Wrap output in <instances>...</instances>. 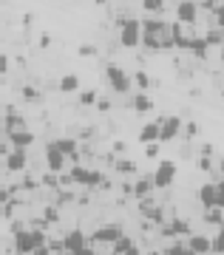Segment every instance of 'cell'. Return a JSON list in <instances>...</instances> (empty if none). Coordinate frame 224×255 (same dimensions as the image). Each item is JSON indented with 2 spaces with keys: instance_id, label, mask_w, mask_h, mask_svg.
I'll list each match as a JSON object with an SVG mask.
<instances>
[{
  "instance_id": "obj_1",
  "label": "cell",
  "mask_w": 224,
  "mask_h": 255,
  "mask_svg": "<svg viewBox=\"0 0 224 255\" xmlns=\"http://www.w3.org/2000/svg\"><path fill=\"white\" fill-rule=\"evenodd\" d=\"M11 230H14V253L17 255H31L34 250L48 244V236L45 233H40V230H23L20 221H14Z\"/></svg>"
},
{
  "instance_id": "obj_2",
  "label": "cell",
  "mask_w": 224,
  "mask_h": 255,
  "mask_svg": "<svg viewBox=\"0 0 224 255\" xmlns=\"http://www.w3.org/2000/svg\"><path fill=\"white\" fill-rule=\"evenodd\" d=\"M119 43L125 48H136L142 46V20L139 17H119Z\"/></svg>"
},
{
  "instance_id": "obj_3",
  "label": "cell",
  "mask_w": 224,
  "mask_h": 255,
  "mask_svg": "<svg viewBox=\"0 0 224 255\" xmlns=\"http://www.w3.org/2000/svg\"><path fill=\"white\" fill-rule=\"evenodd\" d=\"M105 80H108V85H111L117 94H128V91H131V77H128V71H125V68H119V65H114V63L105 68Z\"/></svg>"
},
{
  "instance_id": "obj_4",
  "label": "cell",
  "mask_w": 224,
  "mask_h": 255,
  "mask_svg": "<svg viewBox=\"0 0 224 255\" xmlns=\"http://www.w3.org/2000/svg\"><path fill=\"white\" fill-rule=\"evenodd\" d=\"M68 179L82 187H99L102 184V176L97 170H88V167H82V164H71V170H68Z\"/></svg>"
},
{
  "instance_id": "obj_5",
  "label": "cell",
  "mask_w": 224,
  "mask_h": 255,
  "mask_svg": "<svg viewBox=\"0 0 224 255\" xmlns=\"http://www.w3.org/2000/svg\"><path fill=\"white\" fill-rule=\"evenodd\" d=\"M173 179H176V162H171V159H162L159 164H156V170H153V187H171Z\"/></svg>"
},
{
  "instance_id": "obj_6",
  "label": "cell",
  "mask_w": 224,
  "mask_h": 255,
  "mask_svg": "<svg viewBox=\"0 0 224 255\" xmlns=\"http://www.w3.org/2000/svg\"><path fill=\"white\" fill-rule=\"evenodd\" d=\"M182 133V119L179 117H162L159 119V142H173Z\"/></svg>"
},
{
  "instance_id": "obj_7",
  "label": "cell",
  "mask_w": 224,
  "mask_h": 255,
  "mask_svg": "<svg viewBox=\"0 0 224 255\" xmlns=\"http://www.w3.org/2000/svg\"><path fill=\"white\" fill-rule=\"evenodd\" d=\"M122 236H125V233H122L119 224H105V227H99L97 233L91 236V244H114V241H119Z\"/></svg>"
},
{
  "instance_id": "obj_8",
  "label": "cell",
  "mask_w": 224,
  "mask_h": 255,
  "mask_svg": "<svg viewBox=\"0 0 224 255\" xmlns=\"http://www.w3.org/2000/svg\"><path fill=\"white\" fill-rule=\"evenodd\" d=\"M65 164H68V156L60 153L57 147H54V142L48 147H45V167H48V173H63Z\"/></svg>"
},
{
  "instance_id": "obj_9",
  "label": "cell",
  "mask_w": 224,
  "mask_h": 255,
  "mask_svg": "<svg viewBox=\"0 0 224 255\" xmlns=\"http://www.w3.org/2000/svg\"><path fill=\"white\" fill-rule=\"evenodd\" d=\"M176 20H179L182 26H193L199 20V6L193 0H179V6H176Z\"/></svg>"
},
{
  "instance_id": "obj_10",
  "label": "cell",
  "mask_w": 224,
  "mask_h": 255,
  "mask_svg": "<svg viewBox=\"0 0 224 255\" xmlns=\"http://www.w3.org/2000/svg\"><path fill=\"white\" fill-rule=\"evenodd\" d=\"M188 250L193 255H213V241H210V236L193 233V236H188Z\"/></svg>"
},
{
  "instance_id": "obj_11",
  "label": "cell",
  "mask_w": 224,
  "mask_h": 255,
  "mask_svg": "<svg viewBox=\"0 0 224 255\" xmlns=\"http://www.w3.org/2000/svg\"><path fill=\"white\" fill-rule=\"evenodd\" d=\"M88 244V238H85V233H82V230H68V233H65V238H63V250L68 255H74L77 253V250H82V247Z\"/></svg>"
},
{
  "instance_id": "obj_12",
  "label": "cell",
  "mask_w": 224,
  "mask_h": 255,
  "mask_svg": "<svg viewBox=\"0 0 224 255\" xmlns=\"http://www.w3.org/2000/svg\"><path fill=\"white\" fill-rule=\"evenodd\" d=\"M6 170H11V173H20V170H26V164H28V156L26 150H20V147H11L9 153H6Z\"/></svg>"
},
{
  "instance_id": "obj_13",
  "label": "cell",
  "mask_w": 224,
  "mask_h": 255,
  "mask_svg": "<svg viewBox=\"0 0 224 255\" xmlns=\"http://www.w3.org/2000/svg\"><path fill=\"white\" fill-rule=\"evenodd\" d=\"M162 236H168V238H182V236H193L190 233V224L185 219H173L168 227L162 230Z\"/></svg>"
},
{
  "instance_id": "obj_14",
  "label": "cell",
  "mask_w": 224,
  "mask_h": 255,
  "mask_svg": "<svg viewBox=\"0 0 224 255\" xmlns=\"http://www.w3.org/2000/svg\"><path fill=\"white\" fill-rule=\"evenodd\" d=\"M139 142L142 145H151V142H159V119H153V122H148V125H142V130H139Z\"/></svg>"
},
{
  "instance_id": "obj_15",
  "label": "cell",
  "mask_w": 224,
  "mask_h": 255,
  "mask_svg": "<svg viewBox=\"0 0 224 255\" xmlns=\"http://www.w3.org/2000/svg\"><path fill=\"white\" fill-rule=\"evenodd\" d=\"M9 142H11V147H20V150H26L28 145H34V133L31 130H14V133H9Z\"/></svg>"
},
{
  "instance_id": "obj_16",
  "label": "cell",
  "mask_w": 224,
  "mask_h": 255,
  "mask_svg": "<svg viewBox=\"0 0 224 255\" xmlns=\"http://www.w3.org/2000/svg\"><path fill=\"white\" fill-rule=\"evenodd\" d=\"M54 147H57L60 153L71 156L74 162H77V139H54Z\"/></svg>"
},
{
  "instance_id": "obj_17",
  "label": "cell",
  "mask_w": 224,
  "mask_h": 255,
  "mask_svg": "<svg viewBox=\"0 0 224 255\" xmlns=\"http://www.w3.org/2000/svg\"><path fill=\"white\" fill-rule=\"evenodd\" d=\"M199 199H202V204H205L207 210H213V207H216V184H213V182L205 184V187L199 190Z\"/></svg>"
},
{
  "instance_id": "obj_18",
  "label": "cell",
  "mask_w": 224,
  "mask_h": 255,
  "mask_svg": "<svg viewBox=\"0 0 224 255\" xmlns=\"http://www.w3.org/2000/svg\"><path fill=\"white\" fill-rule=\"evenodd\" d=\"M3 128H6V133H14V130H26V119L17 117V114H9V117H6V122H3Z\"/></svg>"
},
{
  "instance_id": "obj_19",
  "label": "cell",
  "mask_w": 224,
  "mask_h": 255,
  "mask_svg": "<svg viewBox=\"0 0 224 255\" xmlns=\"http://www.w3.org/2000/svg\"><path fill=\"white\" fill-rule=\"evenodd\" d=\"M77 88H80V77H77V74H63V77H60V91H77Z\"/></svg>"
},
{
  "instance_id": "obj_20",
  "label": "cell",
  "mask_w": 224,
  "mask_h": 255,
  "mask_svg": "<svg viewBox=\"0 0 224 255\" xmlns=\"http://www.w3.org/2000/svg\"><path fill=\"white\" fill-rule=\"evenodd\" d=\"M171 23H165L162 17H145L142 20V31H165Z\"/></svg>"
},
{
  "instance_id": "obj_21",
  "label": "cell",
  "mask_w": 224,
  "mask_h": 255,
  "mask_svg": "<svg viewBox=\"0 0 224 255\" xmlns=\"http://www.w3.org/2000/svg\"><path fill=\"white\" fill-rule=\"evenodd\" d=\"M131 105H134L136 111H151V108H153V100H151L145 91H139V94L134 97V102H131Z\"/></svg>"
},
{
  "instance_id": "obj_22",
  "label": "cell",
  "mask_w": 224,
  "mask_h": 255,
  "mask_svg": "<svg viewBox=\"0 0 224 255\" xmlns=\"http://www.w3.org/2000/svg\"><path fill=\"white\" fill-rule=\"evenodd\" d=\"M151 190H153V179H139L136 187H134V196H136V199H145Z\"/></svg>"
},
{
  "instance_id": "obj_23",
  "label": "cell",
  "mask_w": 224,
  "mask_h": 255,
  "mask_svg": "<svg viewBox=\"0 0 224 255\" xmlns=\"http://www.w3.org/2000/svg\"><path fill=\"white\" fill-rule=\"evenodd\" d=\"M207 48H210V46H207V40H205V37H193V43H190L188 51H193L196 57H205V54H207Z\"/></svg>"
},
{
  "instance_id": "obj_24",
  "label": "cell",
  "mask_w": 224,
  "mask_h": 255,
  "mask_svg": "<svg viewBox=\"0 0 224 255\" xmlns=\"http://www.w3.org/2000/svg\"><path fill=\"white\" fill-rule=\"evenodd\" d=\"M142 216L145 219H151V221H162V210L153 207L151 201H142Z\"/></svg>"
},
{
  "instance_id": "obj_25",
  "label": "cell",
  "mask_w": 224,
  "mask_h": 255,
  "mask_svg": "<svg viewBox=\"0 0 224 255\" xmlns=\"http://www.w3.org/2000/svg\"><path fill=\"white\" fill-rule=\"evenodd\" d=\"M168 255H190L188 250V241H182V238H176L171 247H168Z\"/></svg>"
},
{
  "instance_id": "obj_26",
  "label": "cell",
  "mask_w": 224,
  "mask_h": 255,
  "mask_svg": "<svg viewBox=\"0 0 224 255\" xmlns=\"http://www.w3.org/2000/svg\"><path fill=\"white\" fill-rule=\"evenodd\" d=\"M207 46H219V43H224V28H210L205 34Z\"/></svg>"
},
{
  "instance_id": "obj_27",
  "label": "cell",
  "mask_w": 224,
  "mask_h": 255,
  "mask_svg": "<svg viewBox=\"0 0 224 255\" xmlns=\"http://www.w3.org/2000/svg\"><path fill=\"white\" fill-rule=\"evenodd\" d=\"M210 241H213V255H224V227L219 230Z\"/></svg>"
},
{
  "instance_id": "obj_28",
  "label": "cell",
  "mask_w": 224,
  "mask_h": 255,
  "mask_svg": "<svg viewBox=\"0 0 224 255\" xmlns=\"http://www.w3.org/2000/svg\"><path fill=\"white\" fill-rule=\"evenodd\" d=\"M131 247H134V244H131V238L122 236L119 241H114V253H117V255H125L128 250H131Z\"/></svg>"
},
{
  "instance_id": "obj_29",
  "label": "cell",
  "mask_w": 224,
  "mask_h": 255,
  "mask_svg": "<svg viewBox=\"0 0 224 255\" xmlns=\"http://www.w3.org/2000/svg\"><path fill=\"white\" fill-rule=\"evenodd\" d=\"M142 6H145V11H151V14H156V11L162 14V9H165V0H142Z\"/></svg>"
},
{
  "instance_id": "obj_30",
  "label": "cell",
  "mask_w": 224,
  "mask_h": 255,
  "mask_svg": "<svg viewBox=\"0 0 224 255\" xmlns=\"http://www.w3.org/2000/svg\"><path fill=\"white\" fill-rule=\"evenodd\" d=\"M136 88H139V91H145V88H148V85H151V77H148V74L145 71H136Z\"/></svg>"
},
{
  "instance_id": "obj_31",
  "label": "cell",
  "mask_w": 224,
  "mask_h": 255,
  "mask_svg": "<svg viewBox=\"0 0 224 255\" xmlns=\"http://www.w3.org/2000/svg\"><path fill=\"white\" fill-rule=\"evenodd\" d=\"M159 147H162V142H151V145H145V156H148V159H156V156H159Z\"/></svg>"
},
{
  "instance_id": "obj_32",
  "label": "cell",
  "mask_w": 224,
  "mask_h": 255,
  "mask_svg": "<svg viewBox=\"0 0 224 255\" xmlns=\"http://www.w3.org/2000/svg\"><path fill=\"white\" fill-rule=\"evenodd\" d=\"M23 100H26V102H37V100H40V94H37V88L26 85V88H23Z\"/></svg>"
},
{
  "instance_id": "obj_33",
  "label": "cell",
  "mask_w": 224,
  "mask_h": 255,
  "mask_svg": "<svg viewBox=\"0 0 224 255\" xmlns=\"http://www.w3.org/2000/svg\"><path fill=\"white\" fill-rule=\"evenodd\" d=\"M216 207L224 210V182L216 184Z\"/></svg>"
},
{
  "instance_id": "obj_34",
  "label": "cell",
  "mask_w": 224,
  "mask_h": 255,
  "mask_svg": "<svg viewBox=\"0 0 224 255\" xmlns=\"http://www.w3.org/2000/svg\"><path fill=\"white\" fill-rule=\"evenodd\" d=\"M97 102V94L94 91H82L80 94V105H94Z\"/></svg>"
},
{
  "instance_id": "obj_35",
  "label": "cell",
  "mask_w": 224,
  "mask_h": 255,
  "mask_svg": "<svg viewBox=\"0 0 224 255\" xmlns=\"http://www.w3.org/2000/svg\"><path fill=\"white\" fill-rule=\"evenodd\" d=\"M117 170H119V173H134L136 167H134V162H128V159H122V162H117Z\"/></svg>"
},
{
  "instance_id": "obj_36",
  "label": "cell",
  "mask_w": 224,
  "mask_h": 255,
  "mask_svg": "<svg viewBox=\"0 0 224 255\" xmlns=\"http://www.w3.org/2000/svg\"><path fill=\"white\" fill-rule=\"evenodd\" d=\"M77 54H80V57H94V54H97V48H94V46H88V43H82Z\"/></svg>"
},
{
  "instance_id": "obj_37",
  "label": "cell",
  "mask_w": 224,
  "mask_h": 255,
  "mask_svg": "<svg viewBox=\"0 0 224 255\" xmlns=\"http://www.w3.org/2000/svg\"><path fill=\"white\" fill-rule=\"evenodd\" d=\"M207 221H213V224H219V221H222V210H219V207H213V213H207Z\"/></svg>"
},
{
  "instance_id": "obj_38",
  "label": "cell",
  "mask_w": 224,
  "mask_h": 255,
  "mask_svg": "<svg viewBox=\"0 0 224 255\" xmlns=\"http://www.w3.org/2000/svg\"><path fill=\"white\" fill-rule=\"evenodd\" d=\"M6 71H9V57L0 51V74H6Z\"/></svg>"
},
{
  "instance_id": "obj_39",
  "label": "cell",
  "mask_w": 224,
  "mask_h": 255,
  "mask_svg": "<svg viewBox=\"0 0 224 255\" xmlns=\"http://www.w3.org/2000/svg\"><path fill=\"white\" fill-rule=\"evenodd\" d=\"M216 20H219V28H224V6H216Z\"/></svg>"
},
{
  "instance_id": "obj_40",
  "label": "cell",
  "mask_w": 224,
  "mask_h": 255,
  "mask_svg": "<svg viewBox=\"0 0 224 255\" xmlns=\"http://www.w3.org/2000/svg\"><path fill=\"white\" fill-rule=\"evenodd\" d=\"M57 173H48V176H43V184H48V187H57V179H54Z\"/></svg>"
},
{
  "instance_id": "obj_41",
  "label": "cell",
  "mask_w": 224,
  "mask_h": 255,
  "mask_svg": "<svg viewBox=\"0 0 224 255\" xmlns=\"http://www.w3.org/2000/svg\"><path fill=\"white\" fill-rule=\"evenodd\" d=\"M74 255H94V247H91V244H85L82 250H77Z\"/></svg>"
},
{
  "instance_id": "obj_42",
  "label": "cell",
  "mask_w": 224,
  "mask_h": 255,
  "mask_svg": "<svg viewBox=\"0 0 224 255\" xmlns=\"http://www.w3.org/2000/svg\"><path fill=\"white\" fill-rule=\"evenodd\" d=\"M0 204H9V190L6 187H0Z\"/></svg>"
},
{
  "instance_id": "obj_43",
  "label": "cell",
  "mask_w": 224,
  "mask_h": 255,
  "mask_svg": "<svg viewBox=\"0 0 224 255\" xmlns=\"http://www.w3.org/2000/svg\"><path fill=\"white\" fill-rule=\"evenodd\" d=\"M199 167H202V170H210L213 164H210V159H207V156H202V162H199Z\"/></svg>"
},
{
  "instance_id": "obj_44",
  "label": "cell",
  "mask_w": 224,
  "mask_h": 255,
  "mask_svg": "<svg viewBox=\"0 0 224 255\" xmlns=\"http://www.w3.org/2000/svg\"><path fill=\"white\" fill-rule=\"evenodd\" d=\"M34 255H54V253L48 250V247H40V250H34Z\"/></svg>"
},
{
  "instance_id": "obj_45",
  "label": "cell",
  "mask_w": 224,
  "mask_h": 255,
  "mask_svg": "<svg viewBox=\"0 0 224 255\" xmlns=\"http://www.w3.org/2000/svg\"><path fill=\"white\" fill-rule=\"evenodd\" d=\"M125 255H142V253H139V247H131V250H128Z\"/></svg>"
},
{
  "instance_id": "obj_46",
  "label": "cell",
  "mask_w": 224,
  "mask_h": 255,
  "mask_svg": "<svg viewBox=\"0 0 224 255\" xmlns=\"http://www.w3.org/2000/svg\"><path fill=\"white\" fill-rule=\"evenodd\" d=\"M97 3H99V6H105V3H108V0H97Z\"/></svg>"
},
{
  "instance_id": "obj_47",
  "label": "cell",
  "mask_w": 224,
  "mask_h": 255,
  "mask_svg": "<svg viewBox=\"0 0 224 255\" xmlns=\"http://www.w3.org/2000/svg\"><path fill=\"white\" fill-rule=\"evenodd\" d=\"M222 173H224V159H222Z\"/></svg>"
},
{
  "instance_id": "obj_48",
  "label": "cell",
  "mask_w": 224,
  "mask_h": 255,
  "mask_svg": "<svg viewBox=\"0 0 224 255\" xmlns=\"http://www.w3.org/2000/svg\"><path fill=\"white\" fill-rule=\"evenodd\" d=\"M54 255H65V253H54Z\"/></svg>"
},
{
  "instance_id": "obj_49",
  "label": "cell",
  "mask_w": 224,
  "mask_h": 255,
  "mask_svg": "<svg viewBox=\"0 0 224 255\" xmlns=\"http://www.w3.org/2000/svg\"><path fill=\"white\" fill-rule=\"evenodd\" d=\"M0 170H3V164H0Z\"/></svg>"
},
{
  "instance_id": "obj_50",
  "label": "cell",
  "mask_w": 224,
  "mask_h": 255,
  "mask_svg": "<svg viewBox=\"0 0 224 255\" xmlns=\"http://www.w3.org/2000/svg\"><path fill=\"white\" fill-rule=\"evenodd\" d=\"M111 255H117V253H111Z\"/></svg>"
},
{
  "instance_id": "obj_51",
  "label": "cell",
  "mask_w": 224,
  "mask_h": 255,
  "mask_svg": "<svg viewBox=\"0 0 224 255\" xmlns=\"http://www.w3.org/2000/svg\"><path fill=\"white\" fill-rule=\"evenodd\" d=\"M190 255H193V253H190Z\"/></svg>"
},
{
  "instance_id": "obj_52",
  "label": "cell",
  "mask_w": 224,
  "mask_h": 255,
  "mask_svg": "<svg viewBox=\"0 0 224 255\" xmlns=\"http://www.w3.org/2000/svg\"><path fill=\"white\" fill-rule=\"evenodd\" d=\"M14 255H17V253H14Z\"/></svg>"
}]
</instances>
